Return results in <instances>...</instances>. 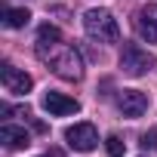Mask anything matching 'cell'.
<instances>
[{"label": "cell", "mask_w": 157, "mask_h": 157, "mask_svg": "<svg viewBox=\"0 0 157 157\" xmlns=\"http://www.w3.org/2000/svg\"><path fill=\"white\" fill-rule=\"evenodd\" d=\"M117 105H120L123 117H142V114L148 111V96L139 93V90H123V93L117 96Z\"/></svg>", "instance_id": "cell-7"}, {"label": "cell", "mask_w": 157, "mask_h": 157, "mask_svg": "<svg viewBox=\"0 0 157 157\" xmlns=\"http://www.w3.org/2000/svg\"><path fill=\"white\" fill-rule=\"evenodd\" d=\"M0 80H3L6 93H13V96H25V93H31V86H34L31 77H28L25 71L13 68V65H3V71H0Z\"/></svg>", "instance_id": "cell-6"}, {"label": "cell", "mask_w": 157, "mask_h": 157, "mask_svg": "<svg viewBox=\"0 0 157 157\" xmlns=\"http://www.w3.org/2000/svg\"><path fill=\"white\" fill-rule=\"evenodd\" d=\"M28 22H31V13L25 6H16V10L13 6H3V25L6 28H25Z\"/></svg>", "instance_id": "cell-10"}, {"label": "cell", "mask_w": 157, "mask_h": 157, "mask_svg": "<svg viewBox=\"0 0 157 157\" xmlns=\"http://www.w3.org/2000/svg\"><path fill=\"white\" fill-rule=\"evenodd\" d=\"M43 108H46L52 117H68V114H77V111H80V102L71 99V96H65V93L49 90V93L43 96Z\"/></svg>", "instance_id": "cell-5"}, {"label": "cell", "mask_w": 157, "mask_h": 157, "mask_svg": "<svg viewBox=\"0 0 157 157\" xmlns=\"http://www.w3.org/2000/svg\"><path fill=\"white\" fill-rule=\"evenodd\" d=\"M105 151H108V157H123V142H120V136H108L105 139Z\"/></svg>", "instance_id": "cell-12"}, {"label": "cell", "mask_w": 157, "mask_h": 157, "mask_svg": "<svg viewBox=\"0 0 157 157\" xmlns=\"http://www.w3.org/2000/svg\"><path fill=\"white\" fill-rule=\"evenodd\" d=\"M83 28L99 43H117L120 40V25H117V19L108 10H90L83 16Z\"/></svg>", "instance_id": "cell-1"}, {"label": "cell", "mask_w": 157, "mask_h": 157, "mask_svg": "<svg viewBox=\"0 0 157 157\" xmlns=\"http://www.w3.org/2000/svg\"><path fill=\"white\" fill-rule=\"evenodd\" d=\"M37 43H40V52H43L46 46L52 49V46H59V43H62V31H59L56 25H49V22H46V25H40V28H37Z\"/></svg>", "instance_id": "cell-11"}, {"label": "cell", "mask_w": 157, "mask_h": 157, "mask_svg": "<svg viewBox=\"0 0 157 157\" xmlns=\"http://www.w3.org/2000/svg\"><path fill=\"white\" fill-rule=\"evenodd\" d=\"M142 148H145V151H157V129H148V132L142 136Z\"/></svg>", "instance_id": "cell-13"}, {"label": "cell", "mask_w": 157, "mask_h": 157, "mask_svg": "<svg viewBox=\"0 0 157 157\" xmlns=\"http://www.w3.org/2000/svg\"><path fill=\"white\" fill-rule=\"evenodd\" d=\"M65 142L74 148V151H93L96 145H99V132H96V126L93 123H74V126H68L65 129Z\"/></svg>", "instance_id": "cell-4"}, {"label": "cell", "mask_w": 157, "mask_h": 157, "mask_svg": "<svg viewBox=\"0 0 157 157\" xmlns=\"http://www.w3.org/2000/svg\"><path fill=\"white\" fill-rule=\"evenodd\" d=\"M0 142H3L10 151H22V148L31 145V136L22 126H3V129H0Z\"/></svg>", "instance_id": "cell-9"}, {"label": "cell", "mask_w": 157, "mask_h": 157, "mask_svg": "<svg viewBox=\"0 0 157 157\" xmlns=\"http://www.w3.org/2000/svg\"><path fill=\"white\" fill-rule=\"evenodd\" d=\"M49 65H52V71L62 77V80H80L83 77V59H80V52L74 46H62L49 59Z\"/></svg>", "instance_id": "cell-3"}, {"label": "cell", "mask_w": 157, "mask_h": 157, "mask_svg": "<svg viewBox=\"0 0 157 157\" xmlns=\"http://www.w3.org/2000/svg\"><path fill=\"white\" fill-rule=\"evenodd\" d=\"M120 68L129 77H142V74H148L154 68V56L148 49H142L139 43H123V49H120Z\"/></svg>", "instance_id": "cell-2"}, {"label": "cell", "mask_w": 157, "mask_h": 157, "mask_svg": "<svg viewBox=\"0 0 157 157\" xmlns=\"http://www.w3.org/2000/svg\"><path fill=\"white\" fill-rule=\"evenodd\" d=\"M136 28L148 43H157V3H145L136 13Z\"/></svg>", "instance_id": "cell-8"}]
</instances>
